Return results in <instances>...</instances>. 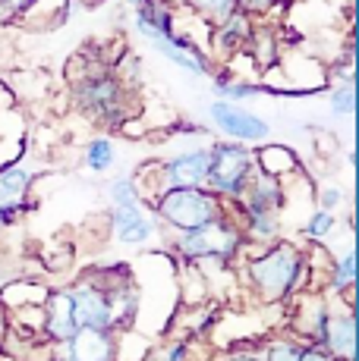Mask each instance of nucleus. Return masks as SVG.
<instances>
[{
	"label": "nucleus",
	"instance_id": "nucleus-1",
	"mask_svg": "<svg viewBox=\"0 0 359 361\" xmlns=\"http://www.w3.org/2000/svg\"><path fill=\"white\" fill-rule=\"evenodd\" d=\"M243 286L261 305H287L302 289H309V267L300 245L287 239H274L261 245V252L246 255Z\"/></svg>",
	"mask_w": 359,
	"mask_h": 361
},
{
	"label": "nucleus",
	"instance_id": "nucleus-2",
	"mask_svg": "<svg viewBox=\"0 0 359 361\" xmlns=\"http://www.w3.org/2000/svg\"><path fill=\"white\" fill-rule=\"evenodd\" d=\"M79 60V57H73ZM70 98L79 114H86L95 126L120 129L136 116L133 88L117 79L114 66L105 60H79V75H70Z\"/></svg>",
	"mask_w": 359,
	"mask_h": 361
},
{
	"label": "nucleus",
	"instance_id": "nucleus-3",
	"mask_svg": "<svg viewBox=\"0 0 359 361\" xmlns=\"http://www.w3.org/2000/svg\"><path fill=\"white\" fill-rule=\"evenodd\" d=\"M249 242L243 239L237 220H233V211L224 214V217L211 220V224H202L196 230L186 233H170L167 235V248L170 255H177L180 261H192V264H208V267H220L230 270L237 255Z\"/></svg>",
	"mask_w": 359,
	"mask_h": 361
},
{
	"label": "nucleus",
	"instance_id": "nucleus-4",
	"mask_svg": "<svg viewBox=\"0 0 359 361\" xmlns=\"http://www.w3.org/2000/svg\"><path fill=\"white\" fill-rule=\"evenodd\" d=\"M151 214L158 220V233H186L202 224L230 214V204L220 201L205 185H186V189H164L151 198Z\"/></svg>",
	"mask_w": 359,
	"mask_h": 361
},
{
	"label": "nucleus",
	"instance_id": "nucleus-5",
	"mask_svg": "<svg viewBox=\"0 0 359 361\" xmlns=\"http://www.w3.org/2000/svg\"><path fill=\"white\" fill-rule=\"evenodd\" d=\"M255 173V157L252 148L243 142H215L208 148V176H205V189L215 192L220 201L237 204L240 195L246 192Z\"/></svg>",
	"mask_w": 359,
	"mask_h": 361
},
{
	"label": "nucleus",
	"instance_id": "nucleus-6",
	"mask_svg": "<svg viewBox=\"0 0 359 361\" xmlns=\"http://www.w3.org/2000/svg\"><path fill=\"white\" fill-rule=\"evenodd\" d=\"M208 120L215 123V129L230 142H243V145H261L271 138V123L265 116L246 110L237 101H224L215 98L208 104Z\"/></svg>",
	"mask_w": 359,
	"mask_h": 361
},
{
	"label": "nucleus",
	"instance_id": "nucleus-7",
	"mask_svg": "<svg viewBox=\"0 0 359 361\" xmlns=\"http://www.w3.org/2000/svg\"><path fill=\"white\" fill-rule=\"evenodd\" d=\"M70 295V308H73V321L76 327H92V330H114V305L105 286L82 274L73 286H66Z\"/></svg>",
	"mask_w": 359,
	"mask_h": 361
},
{
	"label": "nucleus",
	"instance_id": "nucleus-8",
	"mask_svg": "<svg viewBox=\"0 0 359 361\" xmlns=\"http://www.w3.org/2000/svg\"><path fill=\"white\" fill-rule=\"evenodd\" d=\"M322 349H328L337 361L356 358V311L350 295L328 298V317H324Z\"/></svg>",
	"mask_w": 359,
	"mask_h": 361
},
{
	"label": "nucleus",
	"instance_id": "nucleus-9",
	"mask_svg": "<svg viewBox=\"0 0 359 361\" xmlns=\"http://www.w3.org/2000/svg\"><path fill=\"white\" fill-rule=\"evenodd\" d=\"M290 317H287V333L296 336L302 345H322L324 336V317H328V298L312 289H302L287 302Z\"/></svg>",
	"mask_w": 359,
	"mask_h": 361
},
{
	"label": "nucleus",
	"instance_id": "nucleus-10",
	"mask_svg": "<svg viewBox=\"0 0 359 361\" xmlns=\"http://www.w3.org/2000/svg\"><path fill=\"white\" fill-rule=\"evenodd\" d=\"M208 176V148H189L158 161L155 170V195L164 189H186V185H205Z\"/></svg>",
	"mask_w": 359,
	"mask_h": 361
},
{
	"label": "nucleus",
	"instance_id": "nucleus-11",
	"mask_svg": "<svg viewBox=\"0 0 359 361\" xmlns=\"http://www.w3.org/2000/svg\"><path fill=\"white\" fill-rule=\"evenodd\" d=\"M110 233L120 245H145L151 242V235L158 233L155 214L145 204H126V207H110L107 211Z\"/></svg>",
	"mask_w": 359,
	"mask_h": 361
},
{
	"label": "nucleus",
	"instance_id": "nucleus-12",
	"mask_svg": "<svg viewBox=\"0 0 359 361\" xmlns=\"http://www.w3.org/2000/svg\"><path fill=\"white\" fill-rule=\"evenodd\" d=\"M133 29L145 41L155 38H174L177 35V13L167 0H142L133 10Z\"/></svg>",
	"mask_w": 359,
	"mask_h": 361
},
{
	"label": "nucleus",
	"instance_id": "nucleus-13",
	"mask_svg": "<svg viewBox=\"0 0 359 361\" xmlns=\"http://www.w3.org/2000/svg\"><path fill=\"white\" fill-rule=\"evenodd\" d=\"M252 29H255L252 16L243 10H233L227 19H220L218 25H211V51L218 54L220 63H227L237 51H243Z\"/></svg>",
	"mask_w": 359,
	"mask_h": 361
},
{
	"label": "nucleus",
	"instance_id": "nucleus-14",
	"mask_svg": "<svg viewBox=\"0 0 359 361\" xmlns=\"http://www.w3.org/2000/svg\"><path fill=\"white\" fill-rule=\"evenodd\" d=\"M76 330L79 327H76V321H73L66 286H51V293L45 298V330H41V336H45L47 343H70Z\"/></svg>",
	"mask_w": 359,
	"mask_h": 361
},
{
	"label": "nucleus",
	"instance_id": "nucleus-15",
	"mask_svg": "<svg viewBox=\"0 0 359 361\" xmlns=\"http://www.w3.org/2000/svg\"><path fill=\"white\" fill-rule=\"evenodd\" d=\"M284 204H287V183L265 176V173H252L249 185L237 201L240 211H281Z\"/></svg>",
	"mask_w": 359,
	"mask_h": 361
},
{
	"label": "nucleus",
	"instance_id": "nucleus-16",
	"mask_svg": "<svg viewBox=\"0 0 359 361\" xmlns=\"http://www.w3.org/2000/svg\"><path fill=\"white\" fill-rule=\"evenodd\" d=\"M76 361H114L117 358V333L79 327L70 343H64Z\"/></svg>",
	"mask_w": 359,
	"mask_h": 361
},
{
	"label": "nucleus",
	"instance_id": "nucleus-17",
	"mask_svg": "<svg viewBox=\"0 0 359 361\" xmlns=\"http://www.w3.org/2000/svg\"><path fill=\"white\" fill-rule=\"evenodd\" d=\"M252 157H255V173H265V176H274V179L300 176L302 170V157L290 145L261 142L259 148H252Z\"/></svg>",
	"mask_w": 359,
	"mask_h": 361
},
{
	"label": "nucleus",
	"instance_id": "nucleus-18",
	"mask_svg": "<svg viewBox=\"0 0 359 361\" xmlns=\"http://www.w3.org/2000/svg\"><path fill=\"white\" fill-rule=\"evenodd\" d=\"M233 220H237L240 233H243L246 242H259V245H268V242L281 239L284 233V224H281V211H240L237 204H230Z\"/></svg>",
	"mask_w": 359,
	"mask_h": 361
},
{
	"label": "nucleus",
	"instance_id": "nucleus-19",
	"mask_svg": "<svg viewBox=\"0 0 359 361\" xmlns=\"http://www.w3.org/2000/svg\"><path fill=\"white\" fill-rule=\"evenodd\" d=\"M47 293H51L47 283L29 280V274H25V276H16V280L0 286V305H4L6 311H16V308H23V305H45Z\"/></svg>",
	"mask_w": 359,
	"mask_h": 361
},
{
	"label": "nucleus",
	"instance_id": "nucleus-20",
	"mask_svg": "<svg viewBox=\"0 0 359 361\" xmlns=\"http://www.w3.org/2000/svg\"><path fill=\"white\" fill-rule=\"evenodd\" d=\"M211 92L218 94V98H224V101H249L252 94H259L261 92V85L259 82H252V79H240L233 69H227V66H220V69H211Z\"/></svg>",
	"mask_w": 359,
	"mask_h": 361
},
{
	"label": "nucleus",
	"instance_id": "nucleus-21",
	"mask_svg": "<svg viewBox=\"0 0 359 361\" xmlns=\"http://www.w3.org/2000/svg\"><path fill=\"white\" fill-rule=\"evenodd\" d=\"M328 295H353L356 289V245H347L341 258H334L328 276H324Z\"/></svg>",
	"mask_w": 359,
	"mask_h": 361
},
{
	"label": "nucleus",
	"instance_id": "nucleus-22",
	"mask_svg": "<svg viewBox=\"0 0 359 361\" xmlns=\"http://www.w3.org/2000/svg\"><path fill=\"white\" fill-rule=\"evenodd\" d=\"M35 183L29 170L23 164H6L0 166V201H13V198H25Z\"/></svg>",
	"mask_w": 359,
	"mask_h": 361
},
{
	"label": "nucleus",
	"instance_id": "nucleus-23",
	"mask_svg": "<svg viewBox=\"0 0 359 361\" xmlns=\"http://www.w3.org/2000/svg\"><path fill=\"white\" fill-rule=\"evenodd\" d=\"M82 161L92 173H98V176H105L110 173V166L117 164V148L114 142H110L107 135H95L92 142L86 145V151H82Z\"/></svg>",
	"mask_w": 359,
	"mask_h": 361
},
{
	"label": "nucleus",
	"instance_id": "nucleus-24",
	"mask_svg": "<svg viewBox=\"0 0 359 361\" xmlns=\"http://www.w3.org/2000/svg\"><path fill=\"white\" fill-rule=\"evenodd\" d=\"M259 355H261V361H300L302 343L296 336H290V333H281V336L261 339Z\"/></svg>",
	"mask_w": 359,
	"mask_h": 361
},
{
	"label": "nucleus",
	"instance_id": "nucleus-25",
	"mask_svg": "<svg viewBox=\"0 0 359 361\" xmlns=\"http://www.w3.org/2000/svg\"><path fill=\"white\" fill-rule=\"evenodd\" d=\"M107 198L110 207H126V204H145L139 183H136L133 173H123V176L107 179Z\"/></svg>",
	"mask_w": 359,
	"mask_h": 361
},
{
	"label": "nucleus",
	"instance_id": "nucleus-26",
	"mask_svg": "<svg viewBox=\"0 0 359 361\" xmlns=\"http://www.w3.org/2000/svg\"><path fill=\"white\" fill-rule=\"evenodd\" d=\"M334 233H337V214L322 211V207H315V211L306 217V224L300 226V235L306 242H324Z\"/></svg>",
	"mask_w": 359,
	"mask_h": 361
},
{
	"label": "nucleus",
	"instance_id": "nucleus-27",
	"mask_svg": "<svg viewBox=\"0 0 359 361\" xmlns=\"http://www.w3.org/2000/svg\"><path fill=\"white\" fill-rule=\"evenodd\" d=\"M183 6H189V10L208 25H218L220 19H227L233 10H240L237 0H183Z\"/></svg>",
	"mask_w": 359,
	"mask_h": 361
},
{
	"label": "nucleus",
	"instance_id": "nucleus-28",
	"mask_svg": "<svg viewBox=\"0 0 359 361\" xmlns=\"http://www.w3.org/2000/svg\"><path fill=\"white\" fill-rule=\"evenodd\" d=\"M328 104H331V114L334 116H356V85H343V82H337V85L328 88Z\"/></svg>",
	"mask_w": 359,
	"mask_h": 361
},
{
	"label": "nucleus",
	"instance_id": "nucleus-29",
	"mask_svg": "<svg viewBox=\"0 0 359 361\" xmlns=\"http://www.w3.org/2000/svg\"><path fill=\"white\" fill-rule=\"evenodd\" d=\"M192 358H196V352H192V345L186 339H170L161 349H151L148 361H192Z\"/></svg>",
	"mask_w": 359,
	"mask_h": 361
},
{
	"label": "nucleus",
	"instance_id": "nucleus-30",
	"mask_svg": "<svg viewBox=\"0 0 359 361\" xmlns=\"http://www.w3.org/2000/svg\"><path fill=\"white\" fill-rule=\"evenodd\" d=\"M312 201L322 207V211H331V214H337L343 204H347V192L341 189V185H322L319 192L312 195Z\"/></svg>",
	"mask_w": 359,
	"mask_h": 361
},
{
	"label": "nucleus",
	"instance_id": "nucleus-31",
	"mask_svg": "<svg viewBox=\"0 0 359 361\" xmlns=\"http://www.w3.org/2000/svg\"><path fill=\"white\" fill-rule=\"evenodd\" d=\"M237 6L255 19V16H268L271 10H278L281 0H237Z\"/></svg>",
	"mask_w": 359,
	"mask_h": 361
},
{
	"label": "nucleus",
	"instance_id": "nucleus-32",
	"mask_svg": "<svg viewBox=\"0 0 359 361\" xmlns=\"http://www.w3.org/2000/svg\"><path fill=\"white\" fill-rule=\"evenodd\" d=\"M211 361H261L259 349H240V345H230L227 352H218Z\"/></svg>",
	"mask_w": 359,
	"mask_h": 361
},
{
	"label": "nucleus",
	"instance_id": "nucleus-33",
	"mask_svg": "<svg viewBox=\"0 0 359 361\" xmlns=\"http://www.w3.org/2000/svg\"><path fill=\"white\" fill-rule=\"evenodd\" d=\"M300 361H337V358L328 349H322V345H302Z\"/></svg>",
	"mask_w": 359,
	"mask_h": 361
},
{
	"label": "nucleus",
	"instance_id": "nucleus-34",
	"mask_svg": "<svg viewBox=\"0 0 359 361\" xmlns=\"http://www.w3.org/2000/svg\"><path fill=\"white\" fill-rule=\"evenodd\" d=\"M0 4H4V6H10V10L16 13V19H19V16H23L25 10H29L32 4H35V0H0Z\"/></svg>",
	"mask_w": 359,
	"mask_h": 361
},
{
	"label": "nucleus",
	"instance_id": "nucleus-35",
	"mask_svg": "<svg viewBox=\"0 0 359 361\" xmlns=\"http://www.w3.org/2000/svg\"><path fill=\"white\" fill-rule=\"evenodd\" d=\"M6 333H10V311H6L4 305H0V349H4Z\"/></svg>",
	"mask_w": 359,
	"mask_h": 361
},
{
	"label": "nucleus",
	"instance_id": "nucleus-36",
	"mask_svg": "<svg viewBox=\"0 0 359 361\" xmlns=\"http://www.w3.org/2000/svg\"><path fill=\"white\" fill-rule=\"evenodd\" d=\"M126 4H133V6H136V4H142V0H126Z\"/></svg>",
	"mask_w": 359,
	"mask_h": 361
},
{
	"label": "nucleus",
	"instance_id": "nucleus-37",
	"mask_svg": "<svg viewBox=\"0 0 359 361\" xmlns=\"http://www.w3.org/2000/svg\"><path fill=\"white\" fill-rule=\"evenodd\" d=\"M0 230H4V226H0Z\"/></svg>",
	"mask_w": 359,
	"mask_h": 361
}]
</instances>
